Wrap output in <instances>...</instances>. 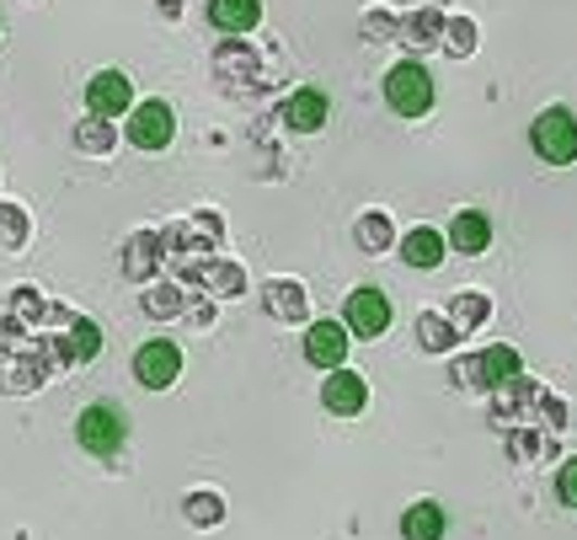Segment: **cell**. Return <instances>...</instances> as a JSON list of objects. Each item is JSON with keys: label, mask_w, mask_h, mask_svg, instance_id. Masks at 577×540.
Listing matches in <instances>:
<instances>
[{"label": "cell", "mask_w": 577, "mask_h": 540, "mask_svg": "<svg viewBox=\"0 0 577 540\" xmlns=\"http://www.w3.org/2000/svg\"><path fill=\"white\" fill-rule=\"evenodd\" d=\"M75 439H80V450L86 455H118L128 439V412L118 402H91L80 417H75Z\"/></svg>", "instance_id": "1"}, {"label": "cell", "mask_w": 577, "mask_h": 540, "mask_svg": "<svg viewBox=\"0 0 577 540\" xmlns=\"http://www.w3.org/2000/svg\"><path fill=\"white\" fill-rule=\"evenodd\" d=\"M529 145L545 166H573L577 161V113L573 108H545L529 124Z\"/></svg>", "instance_id": "2"}, {"label": "cell", "mask_w": 577, "mask_h": 540, "mask_svg": "<svg viewBox=\"0 0 577 540\" xmlns=\"http://www.w3.org/2000/svg\"><path fill=\"white\" fill-rule=\"evenodd\" d=\"M385 102H390V113H401V118H423V113L434 108V75L417 65V60L390 65V75H385Z\"/></svg>", "instance_id": "3"}, {"label": "cell", "mask_w": 577, "mask_h": 540, "mask_svg": "<svg viewBox=\"0 0 577 540\" xmlns=\"http://www.w3.org/2000/svg\"><path fill=\"white\" fill-rule=\"evenodd\" d=\"M342 327L353 338H380V332H390V300H385V289H375V284L353 289L348 294V311H342Z\"/></svg>", "instance_id": "4"}, {"label": "cell", "mask_w": 577, "mask_h": 540, "mask_svg": "<svg viewBox=\"0 0 577 540\" xmlns=\"http://www.w3.org/2000/svg\"><path fill=\"white\" fill-rule=\"evenodd\" d=\"M134 375H139V386L166 391V386L183 375V348H177L172 338H150L139 353H134Z\"/></svg>", "instance_id": "5"}, {"label": "cell", "mask_w": 577, "mask_h": 540, "mask_svg": "<svg viewBox=\"0 0 577 540\" xmlns=\"http://www.w3.org/2000/svg\"><path fill=\"white\" fill-rule=\"evenodd\" d=\"M321 406H326L331 417H359V412L369 406V380H364L359 369H331L326 386H321Z\"/></svg>", "instance_id": "6"}, {"label": "cell", "mask_w": 577, "mask_h": 540, "mask_svg": "<svg viewBox=\"0 0 577 540\" xmlns=\"http://www.w3.org/2000/svg\"><path fill=\"white\" fill-rule=\"evenodd\" d=\"M460 375H465L471 386L503 391V386H518V375H524V359H518L513 348H503V342H498V348H487V353H481L476 364H465Z\"/></svg>", "instance_id": "7"}, {"label": "cell", "mask_w": 577, "mask_h": 540, "mask_svg": "<svg viewBox=\"0 0 577 540\" xmlns=\"http://www.w3.org/2000/svg\"><path fill=\"white\" fill-rule=\"evenodd\" d=\"M172 135H177V118H172V108L166 102H139L134 108V118H128V139L139 145V150H166L172 145Z\"/></svg>", "instance_id": "8"}, {"label": "cell", "mask_w": 577, "mask_h": 540, "mask_svg": "<svg viewBox=\"0 0 577 540\" xmlns=\"http://www.w3.org/2000/svg\"><path fill=\"white\" fill-rule=\"evenodd\" d=\"M128 102H134V86H128L124 70H102V75L86 80V108H91V118H118Z\"/></svg>", "instance_id": "9"}, {"label": "cell", "mask_w": 577, "mask_h": 540, "mask_svg": "<svg viewBox=\"0 0 577 540\" xmlns=\"http://www.w3.org/2000/svg\"><path fill=\"white\" fill-rule=\"evenodd\" d=\"M444 241L454 247V252H460V258H481V252L492 247V219H487L481 209H460Z\"/></svg>", "instance_id": "10"}, {"label": "cell", "mask_w": 577, "mask_h": 540, "mask_svg": "<svg viewBox=\"0 0 577 540\" xmlns=\"http://www.w3.org/2000/svg\"><path fill=\"white\" fill-rule=\"evenodd\" d=\"M305 359L316 369H342V359H348V327L342 322H316L305 332Z\"/></svg>", "instance_id": "11"}, {"label": "cell", "mask_w": 577, "mask_h": 540, "mask_svg": "<svg viewBox=\"0 0 577 540\" xmlns=\"http://www.w3.org/2000/svg\"><path fill=\"white\" fill-rule=\"evenodd\" d=\"M284 118H289V129H300V135H316L321 124L331 118V102H326V91L305 86V91H294V97H289Z\"/></svg>", "instance_id": "12"}, {"label": "cell", "mask_w": 577, "mask_h": 540, "mask_svg": "<svg viewBox=\"0 0 577 540\" xmlns=\"http://www.w3.org/2000/svg\"><path fill=\"white\" fill-rule=\"evenodd\" d=\"M444 530H449V514L444 503H434V498H423V503H412L401 514V536L406 540H444Z\"/></svg>", "instance_id": "13"}, {"label": "cell", "mask_w": 577, "mask_h": 540, "mask_svg": "<svg viewBox=\"0 0 577 540\" xmlns=\"http://www.w3.org/2000/svg\"><path fill=\"white\" fill-rule=\"evenodd\" d=\"M209 22L219 33H252L262 22V0H209Z\"/></svg>", "instance_id": "14"}, {"label": "cell", "mask_w": 577, "mask_h": 540, "mask_svg": "<svg viewBox=\"0 0 577 540\" xmlns=\"http://www.w3.org/2000/svg\"><path fill=\"white\" fill-rule=\"evenodd\" d=\"M444 252H449L444 236H439V230H428V225H417V230L401 241V263H406V268H439V263H444Z\"/></svg>", "instance_id": "15"}, {"label": "cell", "mask_w": 577, "mask_h": 540, "mask_svg": "<svg viewBox=\"0 0 577 540\" xmlns=\"http://www.w3.org/2000/svg\"><path fill=\"white\" fill-rule=\"evenodd\" d=\"M267 311L284 316V322H305V289L294 278H273L267 284Z\"/></svg>", "instance_id": "16"}, {"label": "cell", "mask_w": 577, "mask_h": 540, "mask_svg": "<svg viewBox=\"0 0 577 540\" xmlns=\"http://www.w3.org/2000/svg\"><path fill=\"white\" fill-rule=\"evenodd\" d=\"M492 316V300L487 294H476V289H465V294H454V305H449V322L465 332V327H481Z\"/></svg>", "instance_id": "17"}, {"label": "cell", "mask_w": 577, "mask_h": 540, "mask_svg": "<svg viewBox=\"0 0 577 540\" xmlns=\"http://www.w3.org/2000/svg\"><path fill=\"white\" fill-rule=\"evenodd\" d=\"M417 338H423V348H428V353H444V348H454V342H460V327L428 311V316L417 322Z\"/></svg>", "instance_id": "18"}, {"label": "cell", "mask_w": 577, "mask_h": 540, "mask_svg": "<svg viewBox=\"0 0 577 540\" xmlns=\"http://www.w3.org/2000/svg\"><path fill=\"white\" fill-rule=\"evenodd\" d=\"M359 241H364V252H385L390 247V219L385 214H364L359 219Z\"/></svg>", "instance_id": "19"}, {"label": "cell", "mask_w": 577, "mask_h": 540, "mask_svg": "<svg viewBox=\"0 0 577 540\" xmlns=\"http://www.w3.org/2000/svg\"><path fill=\"white\" fill-rule=\"evenodd\" d=\"M444 33H449V38H444V49H449V54H460V60H465V54L476 49V22H465V16H454V22H449Z\"/></svg>", "instance_id": "20"}, {"label": "cell", "mask_w": 577, "mask_h": 540, "mask_svg": "<svg viewBox=\"0 0 577 540\" xmlns=\"http://www.w3.org/2000/svg\"><path fill=\"white\" fill-rule=\"evenodd\" d=\"M0 241H5V247H22V241H27V214L11 209V203H0Z\"/></svg>", "instance_id": "21"}, {"label": "cell", "mask_w": 577, "mask_h": 540, "mask_svg": "<svg viewBox=\"0 0 577 540\" xmlns=\"http://www.w3.org/2000/svg\"><path fill=\"white\" fill-rule=\"evenodd\" d=\"M75 145H80V150H108V145H113V129H108V118H86V124L75 129Z\"/></svg>", "instance_id": "22"}, {"label": "cell", "mask_w": 577, "mask_h": 540, "mask_svg": "<svg viewBox=\"0 0 577 540\" xmlns=\"http://www.w3.org/2000/svg\"><path fill=\"white\" fill-rule=\"evenodd\" d=\"M219 514H225V508H219V498H214V492H192V498H188V519H192V525H219Z\"/></svg>", "instance_id": "23"}, {"label": "cell", "mask_w": 577, "mask_h": 540, "mask_svg": "<svg viewBox=\"0 0 577 540\" xmlns=\"http://www.w3.org/2000/svg\"><path fill=\"white\" fill-rule=\"evenodd\" d=\"M439 27H444V22H439V16L428 11V16L406 22V33H401V38H406V43H439Z\"/></svg>", "instance_id": "24"}, {"label": "cell", "mask_w": 577, "mask_h": 540, "mask_svg": "<svg viewBox=\"0 0 577 540\" xmlns=\"http://www.w3.org/2000/svg\"><path fill=\"white\" fill-rule=\"evenodd\" d=\"M556 498H562L567 508H577V455L562 461V472H556Z\"/></svg>", "instance_id": "25"}]
</instances>
